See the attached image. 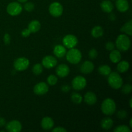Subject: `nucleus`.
Here are the masks:
<instances>
[{"label":"nucleus","instance_id":"nucleus-1","mask_svg":"<svg viewBox=\"0 0 132 132\" xmlns=\"http://www.w3.org/2000/svg\"><path fill=\"white\" fill-rule=\"evenodd\" d=\"M116 46L119 51H127L131 46L130 39L126 34H120L116 39Z\"/></svg>","mask_w":132,"mask_h":132},{"label":"nucleus","instance_id":"nucleus-2","mask_svg":"<svg viewBox=\"0 0 132 132\" xmlns=\"http://www.w3.org/2000/svg\"><path fill=\"white\" fill-rule=\"evenodd\" d=\"M101 111L106 116H112L116 111V104L111 98L104 99L101 104Z\"/></svg>","mask_w":132,"mask_h":132},{"label":"nucleus","instance_id":"nucleus-3","mask_svg":"<svg viewBox=\"0 0 132 132\" xmlns=\"http://www.w3.org/2000/svg\"><path fill=\"white\" fill-rule=\"evenodd\" d=\"M66 59L71 64H78L82 59V54L78 49L70 48L66 53Z\"/></svg>","mask_w":132,"mask_h":132},{"label":"nucleus","instance_id":"nucleus-4","mask_svg":"<svg viewBox=\"0 0 132 132\" xmlns=\"http://www.w3.org/2000/svg\"><path fill=\"white\" fill-rule=\"evenodd\" d=\"M108 82L110 86L113 89H119L122 86V79L118 73L116 72H111L108 75Z\"/></svg>","mask_w":132,"mask_h":132},{"label":"nucleus","instance_id":"nucleus-5","mask_svg":"<svg viewBox=\"0 0 132 132\" xmlns=\"http://www.w3.org/2000/svg\"><path fill=\"white\" fill-rule=\"evenodd\" d=\"M23 10V6L19 2H11L7 5L6 12L12 16L19 15Z\"/></svg>","mask_w":132,"mask_h":132},{"label":"nucleus","instance_id":"nucleus-6","mask_svg":"<svg viewBox=\"0 0 132 132\" xmlns=\"http://www.w3.org/2000/svg\"><path fill=\"white\" fill-rule=\"evenodd\" d=\"M29 64V60L24 57H21L15 59L14 63V67L16 71L22 72L27 70Z\"/></svg>","mask_w":132,"mask_h":132},{"label":"nucleus","instance_id":"nucleus-7","mask_svg":"<svg viewBox=\"0 0 132 132\" xmlns=\"http://www.w3.org/2000/svg\"><path fill=\"white\" fill-rule=\"evenodd\" d=\"M63 43L65 48L68 49L73 48L77 46L78 43V39L74 35L68 34L63 37Z\"/></svg>","mask_w":132,"mask_h":132},{"label":"nucleus","instance_id":"nucleus-8","mask_svg":"<svg viewBox=\"0 0 132 132\" xmlns=\"http://www.w3.org/2000/svg\"><path fill=\"white\" fill-rule=\"evenodd\" d=\"M49 12L54 18L60 17L63 14V7L59 2H53L49 6Z\"/></svg>","mask_w":132,"mask_h":132},{"label":"nucleus","instance_id":"nucleus-9","mask_svg":"<svg viewBox=\"0 0 132 132\" xmlns=\"http://www.w3.org/2000/svg\"><path fill=\"white\" fill-rule=\"evenodd\" d=\"M86 79L81 76H76L72 81V86L76 90H81L85 88L86 86Z\"/></svg>","mask_w":132,"mask_h":132},{"label":"nucleus","instance_id":"nucleus-10","mask_svg":"<svg viewBox=\"0 0 132 132\" xmlns=\"http://www.w3.org/2000/svg\"><path fill=\"white\" fill-rule=\"evenodd\" d=\"M5 128L9 132H19L22 130V125L18 120H12L6 124Z\"/></svg>","mask_w":132,"mask_h":132},{"label":"nucleus","instance_id":"nucleus-11","mask_svg":"<svg viewBox=\"0 0 132 132\" xmlns=\"http://www.w3.org/2000/svg\"><path fill=\"white\" fill-rule=\"evenodd\" d=\"M57 61L56 58L52 55H46L42 59L43 67L48 69L54 68L57 65Z\"/></svg>","mask_w":132,"mask_h":132},{"label":"nucleus","instance_id":"nucleus-12","mask_svg":"<svg viewBox=\"0 0 132 132\" xmlns=\"http://www.w3.org/2000/svg\"><path fill=\"white\" fill-rule=\"evenodd\" d=\"M48 85L45 82H40L34 87V92L37 95H43L48 92Z\"/></svg>","mask_w":132,"mask_h":132},{"label":"nucleus","instance_id":"nucleus-13","mask_svg":"<svg viewBox=\"0 0 132 132\" xmlns=\"http://www.w3.org/2000/svg\"><path fill=\"white\" fill-rule=\"evenodd\" d=\"M70 68L68 65L64 64H59L57 67L55 69V72L56 74L60 77H65L68 76L70 73Z\"/></svg>","mask_w":132,"mask_h":132},{"label":"nucleus","instance_id":"nucleus-14","mask_svg":"<svg viewBox=\"0 0 132 132\" xmlns=\"http://www.w3.org/2000/svg\"><path fill=\"white\" fill-rule=\"evenodd\" d=\"M94 70V64L90 61H86L81 66L80 70L84 74H88L92 73Z\"/></svg>","mask_w":132,"mask_h":132},{"label":"nucleus","instance_id":"nucleus-15","mask_svg":"<svg viewBox=\"0 0 132 132\" xmlns=\"http://www.w3.org/2000/svg\"><path fill=\"white\" fill-rule=\"evenodd\" d=\"M41 127L45 130H50L53 128L54 126V121L51 117H45L41 122Z\"/></svg>","mask_w":132,"mask_h":132},{"label":"nucleus","instance_id":"nucleus-16","mask_svg":"<svg viewBox=\"0 0 132 132\" xmlns=\"http://www.w3.org/2000/svg\"><path fill=\"white\" fill-rule=\"evenodd\" d=\"M84 101L88 105H94L97 103V98L96 95L92 92H88L84 96Z\"/></svg>","mask_w":132,"mask_h":132},{"label":"nucleus","instance_id":"nucleus-17","mask_svg":"<svg viewBox=\"0 0 132 132\" xmlns=\"http://www.w3.org/2000/svg\"><path fill=\"white\" fill-rule=\"evenodd\" d=\"M116 6L117 10L121 12H125L130 7L128 0H116Z\"/></svg>","mask_w":132,"mask_h":132},{"label":"nucleus","instance_id":"nucleus-18","mask_svg":"<svg viewBox=\"0 0 132 132\" xmlns=\"http://www.w3.org/2000/svg\"><path fill=\"white\" fill-rule=\"evenodd\" d=\"M101 8L103 12L106 13H111L114 9L112 2L110 0H104L101 3Z\"/></svg>","mask_w":132,"mask_h":132},{"label":"nucleus","instance_id":"nucleus-19","mask_svg":"<svg viewBox=\"0 0 132 132\" xmlns=\"http://www.w3.org/2000/svg\"><path fill=\"white\" fill-rule=\"evenodd\" d=\"M53 52L57 57L62 58L66 55L67 50H66V48L63 45H57L54 47Z\"/></svg>","mask_w":132,"mask_h":132},{"label":"nucleus","instance_id":"nucleus-20","mask_svg":"<svg viewBox=\"0 0 132 132\" xmlns=\"http://www.w3.org/2000/svg\"><path fill=\"white\" fill-rule=\"evenodd\" d=\"M110 59L113 63H117L121 60V54L119 50H113L110 51Z\"/></svg>","mask_w":132,"mask_h":132},{"label":"nucleus","instance_id":"nucleus-21","mask_svg":"<svg viewBox=\"0 0 132 132\" xmlns=\"http://www.w3.org/2000/svg\"><path fill=\"white\" fill-rule=\"evenodd\" d=\"M28 28L31 33H36L41 28V23L37 20H33L28 24Z\"/></svg>","mask_w":132,"mask_h":132},{"label":"nucleus","instance_id":"nucleus-22","mask_svg":"<svg viewBox=\"0 0 132 132\" xmlns=\"http://www.w3.org/2000/svg\"><path fill=\"white\" fill-rule=\"evenodd\" d=\"M113 125V121L110 117H105L103 119L101 122V128L104 130H108L112 128Z\"/></svg>","mask_w":132,"mask_h":132},{"label":"nucleus","instance_id":"nucleus-23","mask_svg":"<svg viewBox=\"0 0 132 132\" xmlns=\"http://www.w3.org/2000/svg\"><path fill=\"white\" fill-rule=\"evenodd\" d=\"M129 68H130V64L126 61H120L117 66V70L121 73H125L127 72Z\"/></svg>","mask_w":132,"mask_h":132},{"label":"nucleus","instance_id":"nucleus-24","mask_svg":"<svg viewBox=\"0 0 132 132\" xmlns=\"http://www.w3.org/2000/svg\"><path fill=\"white\" fill-rule=\"evenodd\" d=\"M91 34L94 38H99L104 34L103 28L101 26H95L92 30Z\"/></svg>","mask_w":132,"mask_h":132},{"label":"nucleus","instance_id":"nucleus-25","mask_svg":"<svg viewBox=\"0 0 132 132\" xmlns=\"http://www.w3.org/2000/svg\"><path fill=\"white\" fill-rule=\"evenodd\" d=\"M121 32H124L126 35L131 36L132 35V20L130 19L129 21L125 23L121 28Z\"/></svg>","mask_w":132,"mask_h":132},{"label":"nucleus","instance_id":"nucleus-26","mask_svg":"<svg viewBox=\"0 0 132 132\" xmlns=\"http://www.w3.org/2000/svg\"><path fill=\"white\" fill-rule=\"evenodd\" d=\"M98 72L102 76H108L112 72V69L108 65L103 64L98 68Z\"/></svg>","mask_w":132,"mask_h":132},{"label":"nucleus","instance_id":"nucleus-27","mask_svg":"<svg viewBox=\"0 0 132 132\" xmlns=\"http://www.w3.org/2000/svg\"><path fill=\"white\" fill-rule=\"evenodd\" d=\"M71 100L75 104H79L82 103V97L81 94H79V93L73 92L71 95Z\"/></svg>","mask_w":132,"mask_h":132},{"label":"nucleus","instance_id":"nucleus-28","mask_svg":"<svg viewBox=\"0 0 132 132\" xmlns=\"http://www.w3.org/2000/svg\"><path fill=\"white\" fill-rule=\"evenodd\" d=\"M32 70L34 74L36 75V76H38V75H40L43 72V67L40 63H37V64L34 65V67H32Z\"/></svg>","mask_w":132,"mask_h":132},{"label":"nucleus","instance_id":"nucleus-29","mask_svg":"<svg viewBox=\"0 0 132 132\" xmlns=\"http://www.w3.org/2000/svg\"><path fill=\"white\" fill-rule=\"evenodd\" d=\"M114 132H131V129L126 125H119L113 130Z\"/></svg>","mask_w":132,"mask_h":132},{"label":"nucleus","instance_id":"nucleus-30","mask_svg":"<svg viewBox=\"0 0 132 132\" xmlns=\"http://www.w3.org/2000/svg\"><path fill=\"white\" fill-rule=\"evenodd\" d=\"M57 77L55 75H50L47 77V82L50 86H54V85H55L57 82Z\"/></svg>","mask_w":132,"mask_h":132},{"label":"nucleus","instance_id":"nucleus-31","mask_svg":"<svg viewBox=\"0 0 132 132\" xmlns=\"http://www.w3.org/2000/svg\"><path fill=\"white\" fill-rule=\"evenodd\" d=\"M121 87H122V92L125 94H128L131 92L132 86L130 84H126Z\"/></svg>","mask_w":132,"mask_h":132},{"label":"nucleus","instance_id":"nucleus-32","mask_svg":"<svg viewBox=\"0 0 132 132\" xmlns=\"http://www.w3.org/2000/svg\"><path fill=\"white\" fill-rule=\"evenodd\" d=\"M35 6L34 4L32 2H26V3L24 5V9L27 12H32L34 9Z\"/></svg>","mask_w":132,"mask_h":132},{"label":"nucleus","instance_id":"nucleus-33","mask_svg":"<svg viewBox=\"0 0 132 132\" xmlns=\"http://www.w3.org/2000/svg\"><path fill=\"white\" fill-rule=\"evenodd\" d=\"M128 116V113L126 110H121L118 111L117 113V116L118 118L121 119H125Z\"/></svg>","mask_w":132,"mask_h":132},{"label":"nucleus","instance_id":"nucleus-34","mask_svg":"<svg viewBox=\"0 0 132 132\" xmlns=\"http://www.w3.org/2000/svg\"><path fill=\"white\" fill-rule=\"evenodd\" d=\"M98 55V52L96 50V49L92 48L88 52V56L90 59H94L97 57Z\"/></svg>","mask_w":132,"mask_h":132},{"label":"nucleus","instance_id":"nucleus-35","mask_svg":"<svg viewBox=\"0 0 132 132\" xmlns=\"http://www.w3.org/2000/svg\"><path fill=\"white\" fill-rule=\"evenodd\" d=\"M105 47L107 50H108V51H112V50L115 49L116 45L113 42H108L107 43H106Z\"/></svg>","mask_w":132,"mask_h":132},{"label":"nucleus","instance_id":"nucleus-36","mask_svg":"<svg viewBox=\"0 0 132 132\" xmlns=\"http://www.w3.org/2000/svg\"><path fill=\"white\" fill-rule=\"evenodd\" d=\"M10 41H11V38H10V36L8 33H6L4 35L3 37V41L6 45H10Z\"/></svg>","mask_w":132,"mask_h":132},{"label":"nucleus","instance_id":"nucleus-37","mask_svg":"<svg viewBox=\"0 0 132 132\" xmlns=\"http://www.w3.org/2000/svg\"><path fill=\"white\" fill-rule=\"evenodd\" d=\"M31 32L30 31L28 30V28H24V30H23L21 32V36L23 37H28V36H30Z\"/></svg>","mask_w":132,"mask_h":132},{"label":"nucleus","instance_id":"nucleus-38","mask_svg":"<svg viewBox=\"0 0 132 132\" xmlns=\"http://www.w3.org/2000/svg\"><path fill=\"white\" fill-rule=\"evenodd\" d=\"M53 132H67V130L63 127H61V126H58V127L55 128L52 130Z\"/></svg>","mask_w":132,"mask_h":132},{"label":"nucleus","instance_id":"nucleus-39","mask_svg":"<svg viewBox=\"0 0 132 132\" xmlns=\"http://www.w3.org/2000/svg\"><path fill=\"white\" fill-rule=\"evenodd\" d=\"M70 86L68 85H64L62 86L61 90L63 92L67 93L70 91Z\"/></svg>","mask_w":132,"mask_h":132},{"label":"nucleus","instance_id":"nucleus-40","mask_svg":"<svg viewBox=\"0 0 132 132\" xmlns=\"http://www.w3.org/2000/svg\"><path fill=\"white\" fill-rule=\"evenodd\" d=\"M6 120L3 117H0V127H3L6 125Z\"/></svg>","mask_w":132,"mask_h":132},{"label":"nucleus","instance_id":"nucleus-41","mask_svg":"<svg viewBox=\"0 0 132 132\" xmlns=\"http://www.w3.org/2000/svg\"><path fill=\"white\" fill-rule=\"evenodd\" d=\"M109 18L110 20L114 21L115 19H116V16H115V15L113 14H110V15L109 16Z\"/></svg>","mask_w":132,"mask_h":132},{"label":"nucleus","instance_id":"nucleus-42","mask_svg":"<svg viewBox=\"0 0 132 132\" xmlns=\"http://www.w3.org/2000/svg\"><path fill=\"white\" fill-rule=\"evenodd\" d=\"M18 1L19 3H24L27 2L28 0H18Z\"/></svg>","mask_w":132,"mask_h":132},{"label":"nucleus","instance_id":"nucleus-43","mask_svg":"<svg viewBox=\"0 0 132 132\" xmlns=\"http://www.w3.org/2000/svg\"><path fill=\"white\" fill-rule=\"evenodd\" d=\"M131 101H132V99L131 98V99H130V108H131V107H132Z\"/></svg>","mask_w":132,"mask_h":132},{"label":"nucleus","instance_id":"nucleus-44","mask_svg":"<svg viewBox=\"0 0 132 132\" xmlns=\"http://www.w3.org/2000/svg\"><path fill=\"white\" fill-rule=\"evenodd\" d=\"M131 122H132V119H130V128L132 127V124H131Z\"/></svg>","mask_w":132,"mask_h":132}]
</instances>
